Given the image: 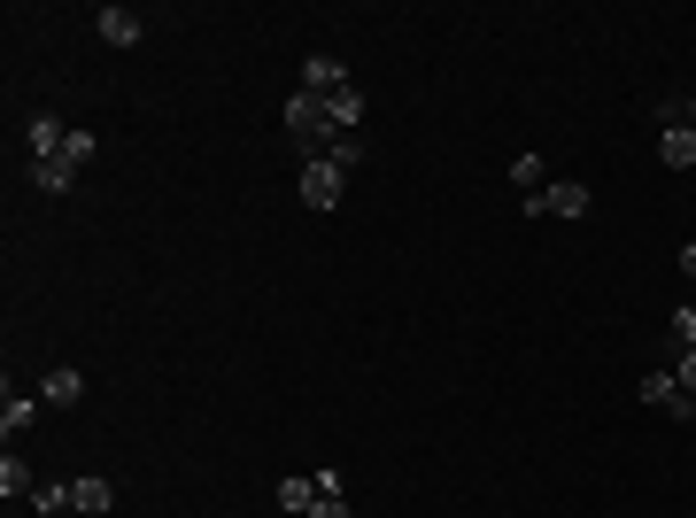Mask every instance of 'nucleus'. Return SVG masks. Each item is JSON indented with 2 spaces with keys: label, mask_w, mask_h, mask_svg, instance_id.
I'll return each instance as SVG.
<instances>
[{
  "label": "nucleus",
  "mask_w": 696,
  "mask_h": 518,
  "mask_svg": "<svg viewBox=\"0 0 696 518\" xmlns=\"http://www.w3.org/2000/svg\"><path fill=\"white\" fill-rule=\"evenodd\" d=\"M287 140H302V147L333 155V140H340V132H333V117H325V101H317V94H295V101H287Z\"/></svg>",
  "instance_id": "obj_1"
},
{
  "label": "nucleus",
  "mask_w": 696,
  "mask_h": 518,
  "mask_svg": "<svg viewBox=\"0 0 696 518\" xmlns=\"http://www.w3.org/2000/svg\"><path fill=\"white\" fill-rule=\"evenodd\" d=\"M518 217H588V186L580 179H550L542 202H518Z\"/></svg>",
  "instance_id": "obj_2"
},
{
  "label": "nucleus",
  "mask_w": 696,
  "mask_h": 518,
  "mask_svg": "<svg viewBox=\"0 0 696 518\" xmlns=\"http://www.w3.org/2000/svg\"><path fill=\"white\" fill-rule=\"evenodd\" d=\"M643 402L665 410V418H681V425H696V395H688L673 372H643Z\"/></svg>",
  "instance_id": "obj_3"
},
{
  "label": "nucleus",
  "mask_w": 696,
  "mask_h": 518,
  "mask_svg": "<svg viewBox=\"0 0 696 518\" xmlns=\"http://www.w3.org/2000/svg\"><path fill=\"white\" fill-rule=\"evenodd\" d=\"M340 186H348L340 162H325V155L302 162V202H310V209H340Z\"/></svg>",
  "instance_id": "obj_4"
},
{
  "label": "nucleus",
  "mask_w": 696,
  "mask_h": 518,
  "mask_svg": "<svg viewBox=\"0 0 696 518\" xmlns=\"http://www.w3.org/2000/svg\"><path fill=\"white\" fill-rule=\"evenodd\" d=\"M658 162L665 170H696V132L688 124H658Z\"/></svg>",
  "instance_id": "obj_5"
},
{
  "label": "nucleus",
  "mask_w": 696,
  "mask_h": 518,
  "mask_svg": "<svg viewBox=\"0 0 696 518\" xmlns=\"http://www.w3.org/2000/svg\"><path fill=\"white\" fill-rule=\"evenodd\" d=\"M340 85H348V70H340L333 55H310V62H302V94H317V101H333V94H340Z\"/></svg>",
  "instance_id": "obj_6"
},
{
  "label": "nucleus",
  "mask_w": 696,
  "mask_h": 518,
  "mask_svg": "<svg viewBox=\"0 0 696 518\" xmlns=\"http://www.w3.org/2000/svg\"><path fill=\"white\" fill-rule=\"evenodd\" d=\"M94 32H101L109 47H140V32H147V24H140L132 9H94Z\"/></svg>",
  "instance_id": "obj_7"
},
{
  "label": "nucleus",
  "mask_w": 696,
  "mask_h": 518,
  "mask_svg": "<svg viewBox=\"0 0 696 518\" xmlns=\"http://www.w3.org/2000/svg\"><path fill=\"white\" fill-rule=\"evenodd\" d=\"M62 140H70V124H62V117H47V109L24 124V147H32V162H39V155H62Z\"/></svg>",
  "instance_id": "obj_8"
},
{
  "label": "nucleus",
  "mask_w": 696,
  "mask_h": 518,
  "mask_svg": "<svg viewBox=\"0 0 696 518\" xmlns=\"http://www.w3.org/2000/svg\"><path fill=\"white\" fill-rule=\"evenodd\" d=\"M511 186H518V202H542L550 170H542V155H535V147H527V155H511Z\"/></svg>",
  "instance_id": "obj_9"
},
{
  "label": "nucleus",
  "mask_w": 696,
  "mask_h": 518,
  "mask_svg": "<svg viewBox=\"0 0 696 518\" xmlns=\"http://www.w3.org/2000/svg\"><path fill=\"white\" fill-rule=\"evenodd\" d=\"M77 395H85V372H77V364H55L47 387H39V402H55V410H70Z\"/></svg>",
  "instance_id": "obj_10"
},
{
  "label": "nucleus",
  "mask_w": 696,
  "mask_h": 518,
  "mask_svg": "<svg viewBox=\"0 0 696 518\" xmlns=\"http://www.w3.org/2000/svg\"><path fill=\"white\" fill-rule=\"evenodd\" d=\"M70 179H77L70 155H39V162H32V186H39V194H70Z\"/></svg>",
  "instance_id": "obj_11"
},
{
  "label": "nucleus",
  "mask_w": 696,
  "mask_h": 518,
  "mask_svg": "<svg viewBox=\"0 0 696 518\" xmlns=\"http://www.w3.org/2000/svg\"><path fill=\"white\" fill-rule=\"evenodd\" d=\"M325 117H333V132L348 140V132H357V124H364V94H357V85H340V94L325 101Z\"/></svg>",
  "instance_id": "obj_12"
},
{
  "label": "nucleus",
  "mask_w": 696,
  "mask_h": 518,
  "mask_svg": "<svg viewBox=\"0 0 696 518\" xmlns=\"http://www.w3.org/2000/svg\"><path fill=\"white\" fill-rule=\"evenodd\" d=\"M70 503H77L85 518H101V510L117 503V480H70Z\"/></svg>",
  "instance_id": "obj_13"
},
{
  "label": "nucleus",
  "mask_w": 696,
  "mask_h": 518,
  "mask_svg": "<svg viewBox=\"0 0 696 518\" xmlns=\"http://www.w3.org/2000/svg\"><path fill=\"white\" fill-rule=\"evenodd\" d=\"M32 418H39V395H16V387H9V402H0V434L16 442V434H24Z\"/></svg>",
  "instance_id": "obj_14"
},
{
  "label": "nucleus",
  "mask_w": 696,
  "mask_h": 518,
  "mask_svg": "<svg viewBox=\"0 0 696 518\" xmlns=\"http://www.w3.org/2000/svg\"><path fill=\"white\" fill-rule=\"evenodd\" d=\"M279 510H317V472H295V480H279Z\"/></svg>",
  "instance_id": "obj_15"
},
{
  "label": "nucleus",
  "mask_w": 696,
  "mask_h": 518,
  "mask_svg": "<svg viewBox=\"0 0 696 518\" xmlns=\"http://www.w3.org/2000/svg\"><path fill=\"white\" fill-rule=\"evenodd\" d=\"M0 495H9V503L32 495V465H24V457H0Z\"/></svg>",
  "instance_id": "obj_16"
},
{
  "label": "nucleus",
  "mask_w": 696,
  "mask_h": 518,
  "mask_svg": "<svg viewBox=\"0 0 696 518\" xmlns=\"http://www.w3.org/2000/svg\"><path fill=\"white\" fill-rule=\"evenodd\" d=\"M62 155H70L77 170H85V162H94V155H101V140H94V132H85V124H70V140H62Z\"/></svg>",
  "instance_id": "obj_17"
},
{
  "label": "nucleus",
  "mask_w": 696,
  "mask_h": 518,
  "mask_svg": "<svg viewBox=\"0 0 696 518\" xmlns=\"http://www.w3.org/2000/svg\"><path fill=\"white\" fill-rule=\"evenodd\" d=\"M325 162H340V170H357V162H364V140H357V132H348V140H333V155H325Z\"/></svg>",
  "instance_id": "obj_18"
},
{
  "label": "nucleus",
  "mask_w": 696,
  "mask_h": 518,
  "mask_svg": "<svg viewBox=\"0 0 696 518\" xmlns=\"http://www.w3.org/2000/svg\"><path fill=\"white\" fill-rule=\"evenodd\" d=\"M673 340H681V349H696V302H688V310H673Z\"/></svg>",
  "instance_id": "obj_19"
},
{
  "label": "nucleus",
  "mask_w": 696,
  "mask_h": 518,
  "mask_svg": "<svg viewBox=\"0 0 696 518\" xmlns=\"http://www.w3.org/2000/svg\"><path fill=\"white\" fill-rule=\"evenodd\" d=\"M302 518H357V510H348V495H317V510H302Z\"/></svg>",
  "instance_id": "obj_20"
},
{
  "label": "nucleus",
  "mask_w": 696,
  "mask_h": 518,
  "mask_svg": "<svg viewBox=\"0 0 696 518\" xmlns=\"http://www.w3.org/2000/svg\"><path fill=\"white\" fill-rule=\"evenodd\" d=\"M673 380H681V387L696 395V349H681V364H673Z\"/></svg>",
  "instance_id": "obj_21"
},
{
  "label": "nucleus",
  "mask_w": 696,
  "mask_h": 518,
  "mask_svg": "<svg viewBox=\"0 0 696 518\" xmlns=\"http://www.w3.org/2000/svg\"><path fill=\"white\" fill-rule=\"evenodd\" d=\"M681 272H688V279H696V240H688V248H681Z\"/></svg>",
  "instance_id": "obj_22"
},
{
  "label": "nucleus",
  "mask_w": 696,
  "mask_h": 518,
  "mask_svg": "<svg viewBox=\"0 0 696 518\" xmlns=\"http://www.w3.org/2000/svg\"><path fill=\"white\" fill-rule=\"evenodd\" d=\"M688 132H696V101H688Z\"/></svg>",
  "instance_id": "obj_23"
}]
</instances>
